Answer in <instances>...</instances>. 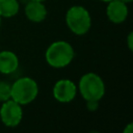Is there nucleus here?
Segmentation results:
<instances>
[{
    "label": "nucleus",
    "instance_id": "1",
    "mask_svg": "<svg viewBox=\"0 0 133 133\" xmlns=\"http://www.w3.org/2000/svg\"><path fill=\"white\" fill-rule=\"evenodd\" d=\"M75 57V51L72 45L65 41L53 42L46 50L45 58L47 63L54 69L68 66Z\"/></svg>",
    "mask_w": 133,
    "mask_h": 133
},
{
    "label": "nucleus",
    "instance_id": "17",
    "mask_svg": "<svg viewBox=\"0 0 133 133\" xmlns=\"http://www.w3.org/2000/svg\"><path fill=\"white\" fill-rule=\"evenodd\" d=\"M33 1H39V2H44V1H46V0H33Z\"/></svg>",
    "mask_w": 133,
    "mask_h": 133
},
{
    "label": "nucleus",
    "instance_id": "14",
    "mask_svg": "<svg viewBox=\"0 0 133 133\" xmlns=\"http://www.w3.org/2000/svg\"><path fill=\"white\" fill-rule=\"evenodd\" d=\"M132 132H133V124L129 123L127 127L124 129V133H132Z\"/></svg>",
    "mask_w": 133,
    "mask_h": 133
},
{
    "label": "nucleus",
    "instance_id": "18",
    "mask_svg": "<svg viewBox=\"0 0 133 133\" xmlns=\"http://www.w3.org/2000/svg\"><path fill=\"white\" fill-rule=\"evenodd\" d=\"M1 19H2V18L0 17V26H1Z\"/></svg>",
    "mask_w": 133,
    "mask_h": 133
},
{
    "label": "nucleus",
    "instance_id": "10",
    "mask_svg": "<svg viewBox=\"0 0 133 133\" xmlns=\"http://www.w3.org/2000/svg\"><path fill=\"white\" fill-rule=\"evenodd\" d=\"M20 9L18 0H0V17L1 18H12Z\"/></svg>",
    "mask_w": 133,
    "mask_h": 133
},
{
    "label": "nucleus",
    "instance_id": "5",
    "mask_svg": "<svg viewBox=\"0 0 133 133\" xmlns=\"http://www.w3.org/2000/svg\"><path fill=\"white\" fill-rule=\"evenodd\" d=\"M0 118L6 127L15 128L19 126L23 118L22 105H20L12 99H8L7 101L2 102L0 108Z\"/></svg>",
    "mask_w": 133,
    "mask_h": 133
},
{
    "label": "nucleus",
    "instance_id": "12",
    "mask_svg": "<svg viewBox=\"0 0 133 133\" xmlns=\"http://www.w3.org/2000/svg\"><path fill=\"white\" fill-rule=\"evenodd\" d=\"M99 106V101H86V107L89 111H95Z\"/></svg>",
    "mask_w": 133,
    "mask_h": 133
},
{
    "label": "nucleus",
    "instance_id": "8",
    "mask_svg": "<svg viewBox=\"0 0 133 133\" xmlns=\"http://www.w3.org/2000/svg\"><path fill=\"white\" fill-rule=\"evenodd\" d=\"M24 11L26 18L33 23L43 22L47 17V8L44 2L39 1L28 0V2L25 5Z\"/></svg>",
    "mask_w": 133,
    "mask_h": 133
},
{
    "label": "nucleus",
    "instance_id": "3",
    "mask_svg": "<svg viewBox=\"0 0 133 133\" xmlns=\"http://www.w3.org/2000/svg\"><path fill=\"white\" fill-rule=\"evenodd\" d=\"M38 95V85L30 77H21L11 84L10 99L20 105L32 103Z\"/></svg>",
    "mask_w": 133,
    "mask_h": 133
},
{
    "label": "nucleus",
    "instance_id": "15",
    "mask_svg": "<svg viewBox=\"0 0 133 133\" xmlns=\"http://www.w3.org/2000/svg\"><path fill=\"white\" fill-rule=\"evenodd\" d=\"M119 1H122V2H124V3H126V4H128V3L132 2V0H119Z\"/></svg>",
    "mask_w": 133,
    "mask_h": 133
},
{
    "label": "nucleus",
    "instance_id": "11",
    "mask_svg": "<svg viewBox=\"0 0 133 133\" xmlns=\"http://www.w3.org/2000/svg\"><path fill=\"white\" fill-rule=\"evenodd\" d=\"M10 90H11V84H9L6 81H0V102L1 103L10 99Z\"/></svg>",
    "mask_w": 133,
    "mask_h": 133
},
{
    "label": "nucleus",
    "instance_id": "16",
    "mask_svg": "<svg viewBox=\"0 0 133 133\" xmlns=\"http://www.w3.org/2000/svg\"><path fill=\"white\" fill-rule=\"evenodd\" d=\"M100 1H102V2H106V3H107V2H109V1H111V0H100Z\"/></svg>",
    "mask_w": 133,
    "mask_h": 133
},
{
    "label": "nucleus",
    "instance_id": "7",
    "mask_svg": "<svg viewBox=\"0 0 133 133\" xmlns=\"http://www.w3.org/2000/svg\"><path fill=\"white\" fill-rule=\"evenodd\" d=\"M128 6L119 0H111L107 2L106 16L108 20L114 24H121L126 21L128 17Z\"/></svg>",
    "mask_w": 133,
    "mask_h": 133
},
{
    "label": "nucleus",
    "instance_id": "2",
    "mask_svg": "<svg viewBox=\"0 0 133 133\" xmlns=\"http://www.w3.org/2000/svg\"><path fill=\"white\" fill-rule=\"evenodd\" d=\"M78 91L85 101H99L105 95V83L96 73L84 74L78 83Z\"/></svg>",
    "mask_w": 133,
    "mask_h": 133
},
{
    "label": "nucleus",
    "instance_id": "13",
    "mask_svg": "<svg viewBox=\"0 0 133 133\" xmlns=\"http://www.w3.org/2000/svg\"><path fill=\"white\" fill-rule=\"evenodd\" d=\"M127 44H128V48L130 51H132L133 49V33L132 32H129L128 34V37H127Z\"/></svg>",
    "mask_w": 133,
    "mask_h": 133
},
{
    "label": "nucleus",
    "instance_id": "6",
    "mask_svg": "<svg viewBox=\"0 0 133 133\" xmlns=\"http://www.w3.org/2000/svg\"><path fill=\"white\" fill-rule=\"evenodd\" d=\"M77 85L70 79H60L53 86V97L59 103H70L77 95Z\"/></svg>",
    "mask_w": 133,
    "mask_h": 133
},
{
    "label": "nucleus",
    "instance_id": "9",
    "mask_svg": "<svg viewBox=\"0 0 133 133\" xmlns=\"http://www.w3.org/2000/svg\"><path fill=\"white\" fill-rule=\"evenodd\" d=\"M19 68V58L17 54L9 50L0 51V73L8 75Z\"/></svg>",
    "mask_w": 133,
    "mask_h": 133
},
{
    "label": "nucleus",
    "instance_id": "4",
    "mask_svg": "<svg viewBox=\"0 0 133 133\" xmlns=\"http://www.w3.org/2000/svg\"><path fill=\"white\" fill-rule=\"evenodd\" d=\"M65 23L74 34L84 35L91 27V17L84 6L74 5L65 14Z\"/></svg>",
    "mask_w": 133,
    "mask_h": 133
}]
</instances>
